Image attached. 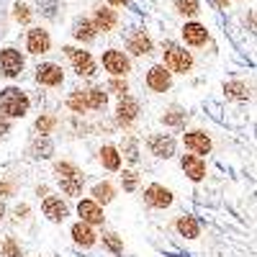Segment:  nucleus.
<instances>
[{"instance_id":"nucleus-23","label":"nucleus","mask_w":257,"mask_h":257,"mask_svg":"<svg viewBox=\"0 0 257 257\" xmlns=\"http://www.w3.org/2000/svg\"><path fill=\"white\" fill-rule=\"evenodd\" d=\"M85 100H88V108L103 111L105 103H108V93H105L103 88H88L85 90Z\"/></svg>"},{"instance_id":"nucleus-15","label":"nucleus","mask_w":257,"mask_h":257,"mask_svg":"<svg viewBox=\"0 0 257 257\" xmlns=\"http://www.w3.org/2000/svg\"><path fill=\"white\" fill-rule=\"evenodd\" d=\"M36 80H39L41 85L57 88V85H62V80H64V72H62L59 64L47 62V64H39V67H36Z\"/></svg>"},{"instance_id":"nucleus-3","label":"nucleus","mask_w":257,"mask_h":257,"mask_svg":"<svg viewBox=\"0 0 257 257\" xmlns=\"http://www.w3.org/2000/svg\"><path fill=\"white\" fill-rule=\"evenodd\" d=\"M162 49H165V64H162V67L173 70V72H188L193 67V57L183 47L173 44V41H165Z\"/></svg>"},{"instance_id":"nucleus-40","label":"nucleus","mask_w":257,"mask_h":257,"mask_svg":"<svg viewBox=\"0 0 257 257\" xmlns=\"http://www.w3.org/2000/svg\"><path fill=\"white\" fill-rule=\"evenodd\" d=\"M16 216H18V219H26V216H29V206H26V203L16 206Z\"/></svg>"},{"instance_id":"nucleus-28","label":"nucleus","mask_w":257,"mask_h":257,"mask_svg":"<svg viewBox=\"0 0 257 257\" xmlns=\"http://www.w3.org/2000/svg\"><path fill=\"white\" fill-rule=\"evenodd\" d=\"M67 105H70V111H75V113L88 111V100H85V90H72V93H70V98H67Z\"/></svg>"},{"instance_id":"nucleus-27","label":"nucleus","mask_w":257,"mask_h":257,"mask_svg":"<svg viewBox=\"0 0 257 257\" xmlns=\"http://www.w3.org/2000/svg\"><path fill=\"white\" fill-rule=\"evenodd\" d=\"M224 93L231 100H247L249 98V88H247L244 82H226L224 85Z\"/></svg>"},{"instance_id":"nucleus-7","label":"nucleus","mask_w":257,"mask_h":257,"mask_svg":"<svg viewBox=\"0 0 257 257\" xmlns=\"http://www.w3.org/2000/svg\"><path fill=\"white\" fill-rule=\"evenodd\" d=\"M24 72V57L16 49H3L0 52V75L6 77H18Z\"/></svg>"},{"instance_id":"nucleus-16","label":"nucleus","mask_w":257,"mask_h":257,"mask_svg":"<svg viewBox=\"0 0 257 257\" xmlns=\"http://www.w3.org/2000/svg\"><path fill=\"white\" fill-rule=\"evenodd\" d=\"M26 47H29L31 54H44L52 47V39H49V34L44 29H31L29 39H26Z\"/></svg>"},{"instance_id":"nucleus-33","label":"nucleus","mask_w":257,"mask_h":257,"mask_svg":"<svg viewBox=\"0 0 257 257\" xmlns=\"http://www.w3.org/2000/svg\"><path fill=\"white\" fill-rule=\"evenodd\" d=\"M121 185H123V190H137L139 188V178H137V173H132V170H123V175H121Z\"/></svg>"},{"instance_id":"nucleus-18","label":"nucleus","mask_w":257,"mask_h":257,"mask_svg":"<svg viewBox=\"0 0 257 257\" xmlns=\"http://www.w3.org/2000/svg\"><path fill=\"white\" fill-rule=\"evenodd\" d=\"M183 39L188 41L190 47H201V44H206V41H208V31L201 24H185L183 26Z\"/></svg>"},{"instance_id":"nucleus-6","label":"nucleus","mask_w":257,"mask_h":257,"mask_svg":"<svg viewBox=\"0 0 257 257\" xmlns=\"http://www.w3.org/2000/svg\"><path fill=\"white\" fill-rule=\"evenodd\" d=\"M147 149L152 152L155 157H162V160H170L175 155V139L170 134H152L147 139Z\"/></svg>"},{"instance_id":"nucleus-44","label":"nucleus","mask_w":257,"mask_h":257,"mask_svg":"<svg viewBox=\"0 0 257 257\" xmlns=\"http://www.w3.org/2000/svg\"><path fill=\"white\" fill-rule=\"evenodd\" d=\"M111 6H128V0H108Z\"/></svg>"},{"instance_id":"nucleus-22","label":"nucleus","mask_w":257,"mask_h":257,"mask_svg":"<svg viewBox=\"0 0 257 257\" xmlns=\"http://www.w3.org/2000/svg\"><path fill=\"white\" fill-rule=\"evenodd\" d=\"M100 162L105 170H111V173H116V170H121V155H118V149L111 147V144H105L100 149Z\"/></svg>"},{"instance_id":"nucleus-38","label":"nucleus","mask_w":257,"mask_h":257,"mask_svg":"<svg viewBox=\"0 0 257 257\" xmlns=\"http://www.w3.org/2000/svg\"><path fill=\"white\" fill-rule=\"evenodd\" d=\"M39 6H44V16H47V18H54V11H57L54 0H39Z\"/></svg>"},{"instance_id":"nucleus-25","label":"nucleus","mask_w":257,"mask_h":257,"mask_svg":"<svg viewBox=\"0 0 257 257\" xmlns=\"http://www.w3.org/2000/svg\"><path fill=\"white\" fill-rule=\"evenodd\" d=\"M185 121H188V111H183V108H178V105H173V108H167L165 113H162V123L165 126H185Z\"/></svg>"},{"instance_id":"nucleus-8","label":"nucleus","mask_w":257,"mask_h":257,"mask_svg":"<svg viewBox=\"0 0 257 257\" xmlns=\"http://www.w3.org/2000/svg\"><path fill=\"white\" fill-rule=\"evenodd\" d=\"M139 116V103L132 95H123L116 105V123L118 126H132Z\"/></svg>"},{"instance_id":"nucleus-43","label":"nucleus","mask_w":257,"mask_h":257,"mask_svg":"<svg viewBox=\"0 0 257 257\" xmlns=\"http://www.w3.org/2000/svg\"><path fill=\"white\" fill-rule=\"evenodd\" d=\"M213 6H216V8H226L229 0H213Z\"/></svg>"},{"instance_id":"nucleus-1","label":"nucleus","mask_w":257,"mask_h":257,"mask_svg":"<svg viewBox=\"0 0 257 257\" xmlns=\"http://www.w3.org/2000/svg\"><path fill=\"white\" fill-rule=\"evenodd\" d=\"M29 95L21 90V88H6L0 90V111H3V116L8 118H24L29 113Z\"/></svg>"},{"instance_id":"nucleus-42","label":"nucleus","mask_w":257,"mask_h":257,"mask_svg":"<svg viewBox=\"0 0 257 257\" xmlns=\"http://www.w3.org/2000/svg\"><path fill=\"white\" fill-rule=\"evenodd\" d=\"M36 193H39V196H49V188H47V185H39Z\"/></svg>"},{"instance_id":"nucleus-14","label":"nucleus","mask_w":257,"mask_h":257,"mask_svg":"<svg viewBox=\"0 0 257 257\" xmlns=\"http://www.w3.org/2000/svg\"><path fill=\"white\" fill-rule=\"evenodd\" d=\"M144 201L152 206V208H167V206H173V193H170L165 185H149L144 190Z\"/></svg>"},{"instance_id":"nucleus-17","label":"nucleus","mask_w":257,"mask_h":257,"mask_svg":"<svg viewBox=\"0 0 257 257\" xmlns=\"http://www.w3.org/2000/svg\"><path fill=\"white\" fill-rule=\"evenodd\" d=\"M126 47H128V52H132V54L142 57V54H149V52H152V39H149L144 31H134L132 36H128Z\"/></svg>"},{"instance_id":"nucleus-5","label":"nucleus","mask_w":257,"mask_h":257,"mask_svg":"<svg viewBox=\"0 0 257 257\" xmlns=\"http://www.w3.org/2000/svg\"><path fill=\"white\" fill-rule=\"evenodd\" d=\"M103 67H105V72H111L113 77H123L128 70H132V62H128V57L123 52L108 49L103 54Z\"/></svg>"},{"instance_id":"nucleus-37","label":"nucleus","mask_w":257,"mask_h":257,"mask_svg":"<svg viewBox=\"0 0 257 257\" xmlns=\"http://www.w3.org/2000/svg\"><path fill=\"white\" fill-rule=\"evenodd\" d=\"M126 160L128 162H139V149L134 139H126Z\"/></svg>"},{"instance_id":"nucleus-41","label":"nucleus","mask_w":257,"mask_h":257,"mask_svg":"<svg viewBox=\"0 0 257 257\" xmlns=\"http://www.w3.org/2000/svg\"><path fill=\"white\" fill-rule=\"evenodd\" d=\"M8 128H11L8 118H6V116H0V137H3V134H8Z\"/></svg>"},{"instance_id":"nucleus-20","label":"nucleus","mask_w":257,"mask_h":257,"mask_svg":"<svg viewBox=\"0 0 257 257\" xmlns=\"http://www.w3.org/2000/svg\"><path fill=\"white\" fill-rule=\"evenodd\" d=\"M178 231L183 234V237H188V239H196V237H201V224L196 221V216L185 213V216L178 219Z\"/></svg>"},{"instance_id":"nucleus-26","label":"nucleus","mask_w":257,"mask_h":257,"mask_svg":"<svg viewBox=\"0 0 257 257\" xmlns=\"http://www.w3.org/2000/svg\"><path fill=\"white\" fill-rule=\"evenodd\" d=\"M113 196H116V190H113V185L111 183H98L95 188H93V201L100 206H105V203H111L113 201Z\"/></svg>"},{"instance_id":"nucleus-35","label":"nucleus","mask_w":257,"mask_h":257,"mask_svg":"<svg viewBox=\"0 0 257 257\" xmlns=\"http://www.w3.org/2000/svg\"><path fill=\"white\" fill-rule=\"evenodd\" d=\"M34 152H39L36 157H49V152H52V142H49L47 137H44V142L39 139V142L34 144Z\"/></svg>"},{"instance_id":"nucleus-29","label":"nucleus","mask_w":257,"mask_h":257,"mask_svg":"<svg viewBox=\"0 0 257 257\" xmlns=\"http://www.w3.org/2000/svg\"><path fill=\"white\" fill-rule=\"evenodd\" d=\"M54 126H57V118L49 116V113H41V116L36 118V132H39L41 137H49V134L54 132Z\"/></svg>"},{"instance_id":"nucleus-24","label":"nucleus","mask_w":257,"mask_h":257,"mask_svg":"<svg viewBox=\"0 0 257 257\" xmlns=\"http://www.w3.org/2000/svg\"><path fill=\"white\" fill-rule=\"evenodd\" d=\"M95 31H111L116 26V13L108 11V8H98L95 11Z\"/></svg>"},{"instance_id":"nucleus-9","label":"nucleus","mask_w":257,"mask_h":257,"mask_svg":"<svg viewBox=\"0 0 257 257\" xmlns=\"http://www.w3.org/2000/svg\"><path fill=\"white\" fill-rule=\"evenodd\" d=\"M147 85L155 93H167L170 85H173V75H170V70L162 67V64H155V67L147 72Z\"/></svg>"},{"instance_id":"nucleus-13","label":"nucleus","mask_w":257,"mask_h":257,"mask_svg":"<svg viewBox=\"0 0 257 257\" xmlns=\"http://www.w3.org/2000/svg\"><path fill=\"white\" fill-rule=\"evenodd\" d=\"M180 167H183V173H185L193 183H201V180L206 178V162H203V157L183 155V157H180Z\"/></svg>"},{"instance_id":"nucleus-30","label":"nucleus","mask_w":257,"mask_h":257,"mask_svg":"<svg viewBox=\"0 0 257 257\" xmlns=\"http://www.w3.org/2000/svg\"><path fill=\"white\" fill-rule=\"evenodd\" d=\"M103 247L108 249L111 254H121V252H123V242H121L118 234H113V231L103 234Z\"/></svg>"},{"instance_id":"nucleus-34","label":"nucleus","mask_w":257,"mask_h":257,"mask_svg":"<svg viewBox=\"0 0 257 257\" xmlns=\"http://www.w3.org/2000/svg\"><path fill=\"white\" fill-rule=\"evenodd\" d=\"M105 90H111V93H116V95H128V85H126V80H121V77H113L111 82H108V88Z\"/></svg>"},{"instance_id":"nucleus-31","label":"nucleus","mask_w":257,"mask_h":257,"mask_svg":"<svg viewBox=\"0 0 257 257\" xmlns=\"http://www.w3.org/2000/svg\"><path fill=\"white\" fill-rule=\"evenodd\" d=\"M0 257H24V252H21V244L13 237H6L0 244Z\"/></svg>"},{"instance_id":"nucleus-12","label":"nucleus","mask_w":257,"mask_h":257,"mask_svg":"<svg viewBox=\"0 0 257 257\" xmlns=\"http://www.w3.org/2000/svg\"><path fill=\"white\" fill-rule=\"evenodd\" d=\"M41 208H44V216L49 219V221H64L70 216V208H67V203H64L59 196H47L44 198V203H41Z\"/></svg>"},{"instance_id":"nucleus-4","label":"nucleus","mask_w":257,"mask_h":257,"mask_svg":"<svg viewBox=\"0 0 257 257\" xmlns=\"http://www.w3.org/2000/svg\"><path fill=\"white\" fill-rule=\"evenodd\" d=\"M64 54L70 57V62L75 64V70L80 77H93L95 75V62L90 57V52H82V49H75V47H64Z\"/></svg>"},{"instance_id":"nucleus-11","label":"nucleus","mask_w":257,"mask_h":257,"mask_svg":"<svg viewBox=\"0 0 257 257\" xmlns=\"http://www.w3.org/2000/svg\"><path fill=\"white\" fill-rule=\"evenodd\" d=\"M77 213H80V219H82V224H88V226H98V224H103L105 221V216H103V208L93 201V198H85V201H80L77 203Z\"/></svg>"},{"instance_id":"nucleus-32","label":"nucleus","mask_w":257,"mask_h":257,"mask_svg":"<svg viewBox=\"0 0 257 257\" xmlns=\"http://www.w3.org/2000/svg\"><path fill=\"white\" fill-rule=\"evenodd\" d=\"M175 8L183 13V16H196L201 11L198 0H175Z\"/></svg>"},{"instance_id":"nucleus-19","label":"nucleus","mask_w":257,"mask_h":257,"mask_svg":"<svg viewBox=\"0 0 257 257\" xmlns=\"http://www.w3.org/2000/svg\"><path fill=\"white\" fill-rule=\"evenodd\" d=\"M72 239H75L80 247H93V244L98 242V234L93 231V226L77 221V224L72 226Z\"/></svg>"},{"instance_id":"nucleus-2","label":"nucleus","mask_w":257,"mask_h":257,"mask_svg":"<svg viewBox=\"0 0 257 257\" xmlns=\"http://www.w3.org/2000/svg\"><path fill=\"white\" fill-rule=\"evenodd\" d=\"M54 175H57V183H59L64 196H80L82 193L85 178H82V173L72 162H57L54 165Z\"/></svg>"},{"instance_id":"nucleus-45","label":"nucleus","mask_w":257,"mask_h":257,"mask_svg":"<svg viewBox=\"0 0 257 257\" xmlns=\"http://www.w3.org/2000/svg\"><path fill=\"white\" fill-rule=\"evenodd\" d=\"M6 216V206H3V201H0V219Z\"/></svg>"},{"instance_id":"nucleus-36","label":"nucleus","mask_w":257,"mask_h":257,"mask_svg":"<svg viewBox=\"0 0 257 257\" xmlns=\"http://www.w3.org/2000/svg\"><path fill=\"white\" fill-rule=\"evenodd\" d=\"M16 21H18V24H29V21H31V11H29V6H24V3H18V6H16Z\"/></svg>"},{"instance_id":"nucleus-10","label":"nucleus","mask_w":257,"mask_h":257,"mask_svg":"<svg viewBox=\"0 0 257 257\" xmlns=\"http://www.w3.org/2000/svg\"><path fill=\"white\" fill-rule=\"evenodd\" d=\"M183 142H185V147L190 149V155H196V157L211 152V139H208L206 132H201V128H193V132H188V134L183 137Z\"/></svg>"},{"instance_id":"nucleus-39","label":"nucleus","mask_w":257,"mask_h":257,"mask_svg":"<svg viewBox=\"0 0 257 257\" xmlns=\"http://www.w3.org/2000/svg\"><path fill=\"white\" fill-rule=\"evenodd\" d=\"M16 193V185L11 180H0V196H13Z\"/></svg>"},{"instance_id":"nucleus-21","label":"nucleus","mask_w":257,"mask_h":257,"mask_svg":"<svg viewBox=\"0 0 257 257\" xmlns=\"http://www.w3.org/2000/svg\"><path fill=\"white\" fill-rule=\"evenodd\" d=\"M72 36H75L77 41H85V44H88V41L95 39V26L90 24L88 18H77L75 26H72Z\"/></svg>"}]
</instances>
